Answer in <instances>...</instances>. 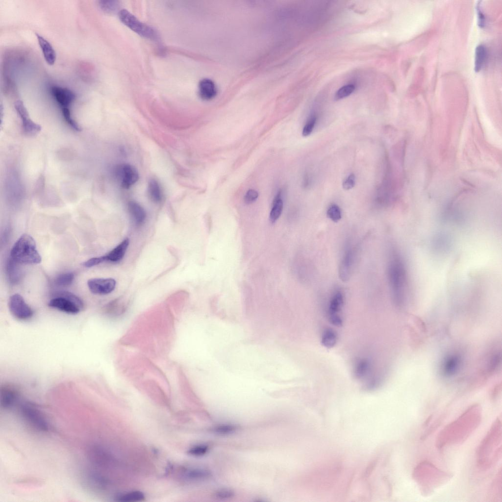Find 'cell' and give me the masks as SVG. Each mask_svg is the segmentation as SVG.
<instances>
[{
  "label": "cell",
  "instance_id": "2",
  "mask_svg": "<svg viewBox=\"0 0 502 502\" xmlns=\"http://www.w3.org/2000/svg\"><path fill=\"white\" fill-rule=\"evenodd\" d=\"M480 408L478 405L470 407L457 419L447 426L438 436L437 447L441 448L447 445L458 444L466 440L480 423Z\"/></svg>",
  "mask_w": 502,
  "mask_h": 502
},
{
  "label": "cell",
  "instance_id": "35",
  "mask_svg": "<svg viewBox=\"0 0 502 502\" xmlns=\"http://www.w3.org/2000/svg\"><path fill=\"white\" fill-rule=\"evenodd\" d=\"M100 8L107 13H113L116 11L118 4L117 1L100 0L99 2Z\"/></svg>",
  "mask_w": 502,
  "mask_h": 502
},
{
  "label": "cell",
  "instance_id": "12",
  "mask_svg": "<svg viewBox=\"0 0 502 502\" xmlns=\"http://www.w3.org/2000/svg\"><path fill=\"white\" fill-rule=\"evenodd\" d=\"M115 176L122 187L128 189L139 179L136 169L130 164L123 163L118 165L114 170Z\"/></svg>",
  "mask_w": 502,
  "mask_h": 502
},
{
  "label": "cell",
  "instance_id": "10",
  "mask_svg": "<svg viewBox=\"0 0 502 502\" xmlns=\"http://www.w3.org/2000/svg\"><path fill=\"white\" fill-rule=\"evenodd\" d=\"M120 20L132 30L140 36L150 39H156L154 30L150 26L141 22L128 11L123 9L119 12Z\"/></svg>",
  "mask_w": 502,
  "mask_h": 502
},
{
  "label": "cell",
  "instance_id": "33",
  "mask_svg": "<svg viewBox=\"0 0 502 502\" xmlns=\"http://www.w3.org/2000/svg\"><path fill=\"white\" fill-rule=\"evenodd\" d=\"M317 121V117L312 114L306 121L302 131V135L303 136H309L313 130Z\"/></svg>",
  "mask_w": 502,
  "mask_h": 502
},
{
  "label": "cell",
  "instance_id": "27",
  "mask_svg": "<svg viewBox=\"0 0 502 502\" xmlns=\"http://www.w3.org/2000/svg\"><path fill=\"white\" fill-rule=\"evenodd\" d=\"M487 50L483 45H478L476 49L474 70L476 72H479L485 64L486 59Z\"/></svg>",
  "mask_w": 502,
  "mask_h": 502
},
{
  "label": "cell",
  "instance_id": "31",
  "mask_svg": "<svg viewBox=\"0 0 502 502\" xmlns=\"http://www.w3.org/2000/svg\"><path fill=\"white\" fill-rule=\"evenodd\" d=\"M74 279V274L71 272L61 274L57 276L55 280L56 285L59 286H67L70 285Z\"/></svg>",
  "mask_w": 502,
  "mask_h": 502
},
{
  "label": "cell",
  "instance_id": "19",
  "mask_svg": "<svg viewBox=\"0 0 502 502\" xmlns=\"http://www.w3.org/2000/svg\"><path fill=\"white\" fill-rule=\"evenodd\" d=\"M198 90L200 98L205 100L212 99L217 94L215 83L209 78H203L200 81Z\"/></svg>",
  "mask_w": 502,
  "mask_h": 502
},
{
  "label": "cell",
  "instance_id": "23",
  "mask_svg": "<svg viewBox=\"0 0 502 502\" xmlns=\"http://www.w3.org/2000/svg\"><path fill=\"white\" fill-rule=\"evenodd\" d=\"M371 367V362L369 359L365 357L358 359L356 361L353 368L355 377L359 379L365 378L369 375Z\"/></svg>",
  "mask_w": 502,
  "mask_h": 502
},
{
  "label": "cell",
  "instance_id": "1",
  "mask_svg": "<svg viewBox=\"0 0 502 502\" xmlns=\"http://www.w3.org/2000/svg\"><path fill=\"white\" fill-rule=\"evenodd\" d=\"M386 273L393 301L397 306H402L407 294L408 274L404 258L395 245L388 250Z\"/></svg>",
  "mask_w": 502,
  "mask_h": 502
},
{
  "label": "cell",
  "instance_id": "29",
  "mask_svg": "<svg viewBox=\"0 0 502 502\" xmlns=\"http://www.w3.org/2000/svg\"><path fill=\"white\" fill-rule=\"evenodd\" d=\"M145 498L144 494L139 491L126 493L117 498L118 501L124 502H133L143 501Z\"/></svg>",
  "mask_w": 502,
  "mask_h": 502
},
{
  "label": "cell",
  "instance_id": "24",
  "mask_svg": "<svg viewBox=\"0 0 502 502\" xmlns=\"http://www.w3.org/2000/svg\"><path fill=\"white\" fill-rule=\"evenodd\" d=\"M148 194L151 201L155 203L160 202L163 199V193L161 186L157 180L151 179L148 184Z\"/></svg>",
  "mask_w": 502,
  "mask_h": 502
},
{
  "label": "cell",
  "instance_id": "32",
  "mask_svg": "<svg viewBox=\"0 0 502 502\" xmlns=\"http://www.w3.org/2000/svg\"><path fill=\"white\" fill-rule=\"evenodd\" d=\"M355 87L353 84H348L342 86L336 93L335 99L341 100L350 95L354 90Z\"/></svg>",
  "mask_w": 502,
  "mask_h": 502
},
{
  "label": "cell",
  "instance_id": "7",
  "mask_svg": "<svg viewBox=\"0 0 502 502\" xmlns=\"http://www.w3.org/2000/svg\"><path fill=\"white\" fill-rule=\"evenodd\" d=\"M48 305L64 313L75 315L83 308L82 300L75 295L69 292L61 291L50 300Z\"/></svg>",
  "mask_w": 502,
  "mask_h": 502
},
{
  "label": "cell",
  "instance_id": "30",
  "mask_svg": "<svg viewBox=\"0 0 502 502\" xmlns=\"http://www.w3.org/2000/svg\"><path fill=\"white\" fill-rule=\"evenodd\" d=\"M327 217L335 223L339 222L342 218V212L339 206L336 204H331L326 211Z\"/></svg>",
  "mask_w": 502,
  "mask_h": 502
},
{
  "label": "cell",
  "instance_id": "16",
  "mask_svg": "<svg viewBox=\"0 0 502 502\" xmlns=\"http://www.w3.org/2000/svg\"><path fill=\"white\" fill-rule=\"evenodd\" d=\"M461 365V358L460 355L456 353L448 355L442 363V374L445 377H452L458 372Z\"/></svg>",
  "mask_w": 502,
  "mask_h": 502
},
{
  "label": "cell",
  "instance_id": "5",
  "mask_svg": "<svg viewBox=\"0 0 502 502\" xmlns=\"http://www.w3.org/2000/svg\"><path fill=\"white\" fill-rule=\"evenodd\" d=\"M10 256L16 262L24 264H37L42 260L35 240L27 234L21 235L15 243L11 250Z\"/></svg>",
  "mask_w": 502,
  "mask_h": 502
},
{
  "label": "cell",
  "instance_id": "8",
  "mask_svg": "<svg viewBox=\"0 0 502 502\" xmlns=\"http://www.w3.org/2000/svg\"><path fill=\"white\" fill-rule=\"evenodd\" d=\"M20 411L23 419L37 430L47 432L49 425L42 412L35 405L28 402L20 405Z\"/></svg>",
  "mask_w": 502,
  "mask_h": 502
},
{
  "label": "cell",
  "instance_id": "28",
  "mask_svg": "<svg viewBox=\"0 0 502 502\" xmlns=\"http://www.w3.org/2000/svg\"><path fill=\"white\" fill-rule=\"evenodd\" d=\"M185 476L191 479H201L209 477L211 476L210 472L207 470L202 469H193L186 471Z\"/></svg>",
  "mask_w": 502,
  "mask_h": 502
},
{
  "label": "cell",
  "instance_id": "3",
  "mask_svg": "<svg viewBox=\"0 0 502 502\" xmlns=\"http://www.w3.org/2000/svg\"><path fill=\"white\" fill-rule=\"evenodd\" d=\"M502 425L498 418L482 441L477 452L478 466L489 468L497 460L501 453Z\"/></svg>",
  "mask_w": 502,
  "mask_h": 502
},
{
  "label": "cell",
  "instance_id": "20",
  "mask_svg": "<svg viewBox=\"0 0 502 502\" xmlns=\"http://www.w3.org/2000/svg\"><path fill=\"white\" fill-rule=\"evenodd\" d=\"M39 45L41 49L46 62L50 65L54 64L56 55L50 43L40 35L36 33Z\"/></svg>",
  "mask_w": 502,
  "mask_h": 502
},
{
  "label": "cell",
  "instance_id": "22",
  "mask_svg": "<svg viewBox=\"0 0 502 502\" xmlns=\"http://www.w3.org/2000/svg\"><path fill=\"white\" fill-rule=\"evenodd\" d=\"M128 211L134 223L138 226L142 225L146 218L144 209L137 202L130 201L127 204Z\"/></svg>",
  "mask_w": 502,
  "mask_h": 502
},
{
  "label": "cell",
  "instance_id": "17",
  "mask_svg": "<svg viewBox=\"0 0 502 502\" xmlns=\"http://www.w3.org/2000/svg\"><path fill=\"white\" fill-rule=\"evenodd\" d=\"M82 482L84 486L91 491L100 490L106 484L105 479L100 475L90 470L83 473Z\"/></svg>",
  "mask_w": 502,
  "mask_h": 502
},
{
  "label": "cell",
  "instance_id": "40",
  "mask_svg": "<svg viewBox=\"0 0 502 502\" xmlns=\"http://www.w3.org/2000/svg\"><path fill=\"white\" fill-rule=\"evenodd\" d=\"M105 256H101L100 257H95L90 258L89 259L83 262L82 265L85 267L90 268L95 266H96L100 263L105 261Z\"/></svg>",
  "mask_w": 502,
  "mask_h": 502
},
{
  "label": "cell",
  "instance_id": "25",
  "mask_svg": "<svg viewBox=\"0 0 502 502\" xmlns=\"http://www.w3.org/2000/svg\"><path fill=\"white\" fill-rule=\"evenodd\" d=\"M338 339L337 332L331 328H327L322 332L321 342L324 347L331 349L336 345Z\"/></svg>",
  "mask_w": 502,
  "mask_h": 502
},
{
  "label": "cell",
  "instance_id": "41",
  "mask_svg": "<svg viewBox=\"0 0 502 502\" xmlns=\"http://www.w3.org/2000/svg\"><path fill=\"white\" fill-rule=\"evenodd\" d=\"M258 193L254 189H249L246 192L244 197V201L247 204H251L254 202L258 198Z\"/></svg>",
  "mask_w": 502,
  "mask_h": 502
},
{
  "label": "cell",
  "instance_id": "4",
  "mask_svg": "<svg viewBox=\"0 0 502 502\" xmlns=\"http://www.w3.org/2000/svg\"><path fill=\"white\" fill-rule=\"evenodd\" d=\"M413 476L419 487L426 494L450 478L448 474L426 462H422L415 468Z\"/></svg>",
  "mask_w": 502,
  "mask_h": 502
},
{
  "label": "cell",
  "instance_id": "26",
  "mask_svg": "<svg viewBox=\"0 0 502 502\" xmlns=\"http://www.w3.org/2000/svg\"><path fill=\"white\" fill-rule=\"evenodd\" d=\"M281 195V192H279L273 201V206L270 213V220L272 223L276 222L278 220L282 212L283 202Z\"/></svg>",
  "mask_w": 502,
  "mask_h": 502
},
{
  "label": "cell",
  "instance_id": "15",
  "mask_svg": "<svg viewBox=\"0 0 502 502\" xmlns=\"http://www.w3.org/2000/svg\"><path fill=\"white\" fill-rule=\"evenodd\" d=\"M20 396L19 389L15 385L6 383L0 387V406L4 409L11 408L17 402Z\"/></svg>",
  "mask_w": 502,
  "mask_h": 502
},
{
  "label": "cell",
  "instance_id": "38",
  "mask_svg": "<svg viewBox=\"0 0 502 502\" xmlns=\"http://www.w3.org/2000/svg\"><path fill=\"white\" fill-rule=\"evenodd\" d=\"M481 1H478L476 5V10L477 17V25L480 28H484L486 25V18L485 15L481 9Z\"/></svg>",
  "mask_w": 502,
  "mask_h": 502
},
{
  "label": "cell",
  "instance_id": "18",
  "mask_svg": "<svg viewBox=\"0 0 502 502\" xmlns=\"http://www.w3.org/2000/svg\"><path fill=\"white\" fill-rule=\"evenodd\" d=\"M51 91L52 95L61 107L62 109L69 108L70 105L75 98L74 93L66 88L55 86L51 87Z\"/></svg>",
  "mask_w": 502,
  "mask_h": 502
},
{
  "label": "cell",
  "instance_id": "14",
  "mask_svg": "<svg viewBox=\"0 0 502 502\" xmlns=\"http://www.w3.org/2000/svg\"><path fill=\"white\" fill-rule=\"evenodd\" d=\"M116 282L112 278H94L88 280L87 285L90 291L94 294L107 295L116 287Z\"/></svg>",
  "mask_w": 502,
  "mask_h": 502
},
{
  "label": "cell",
  "instance_id": "9",
  "mask_svg": "<svg viewBox=\"0 0 502 502\" xmlns=\"http://www.w3.org/2000/svg\"><path fill=\"white\" fill-rule=\"evenodd\" d=\"M344 303L345 296L342 291L335 290L329 298L326 310L328 320L334 326H340L343 324L341 313Z\"/></svg>",
  "mask_w": 502,
  "mask_h": 502
},
{
  "label": "cell",
  "instance_id": "11",
  "mask_svg": "<svg viewBox=\"0 0 502 502\" xmlns=\"http://www.w3.org/2000/svg\"><path fill=\"white\" fill-rule=\"evenodd\" d=\"M8 305L11 314L18 320H27L33 316L32 310L19 294H15L10 297Z\"/></svg>",
  "mask_w": 502,
  "mask_h": 502
},
{
  "label": "cell",
  "instance_id": "6",
  "mask_svg": "<svg viewBox=\"0 0 502 502\" xmlns=\"http://www.w3.org/2000/svg\"><path fill=\"white\" fill-rule=\"evenodd\" d=\"M359 251L358 243L348 239L344 244L340 259L338 275L343 282L348 281L353 271Z\"/></svg>",
  "mask_w": 502,
  "mask_h": 502
},
{
  "label": "cell",
  "instance_id": "39",
  "mask_svg": "<svg viewBox=\"0 0 502 502\" xmlns=\"http://www.w3.org/2000/svg\"><path fill=\"white\" fill-rule=\"evenodd\" d=\"M234 492L231 489H222L218 490L214 494L215 497L218 499L226 500L232 498Z\"/></svg>",
  "mask_w": 502,
  "mask_h": 502
},
{
  "label": "cell",
  "instance_id": "34",
  "mask_svg": "<svg viewBox=\"0 0 502 502\" xmlns=\"http://www.w3.org/2000/svg\"><path fill=\"white\" fill-rule=\"evenodd\" d=\"M236 429L237 427L232 425H221L214 427L212 430L217 434L225 435L232 433Z\"/></svg>",
  "mask_w": 502,
  "mask_h": 502
},
{
  "label": "cell",
  "instance_id": "42",
  "mask_svg": "<svg viewBox=\"0 0 502 502\" xmlns=\"http://www.w3.org/2000/svg\"><path fill=\"white\" fill-rule=\"evenodd\" d=\"M355 176L353 174H350L343 181L342 186L344 189L349 190L355 185Z\"/></svg>",
  "mask_w": 502,
  "mask_h": 502
},
{
  "label": "cell",
  "instance_id": "36",
  "mask_svg": "<svg viewBox=\"0 0 502 502\" xmlns=\"http://www.w3.org/2000/svg\"><path fill=\"white\" fill-rule=\"evenodd\" d=\"M18 263L11 258H10L8 263L7 271L9 279L12 281H16L19 276L18 269L17 267Z\"/></svg>",
  "mask_w": 502,
  "mask_h": 502
},
{
  "label": "cell",
  "instance_id": "13",
  "mask_svg": "<svg viewBox=\"0 0 502 502\" xmlns=\"http://www.w3.org/2000/svg\"><path fill=\"white\" fill-rule=\"evenodd\" d=\"M14 107L21 119L24 133L30 136L38 133L41 129V127L30 119L23 102L21 100H17L15 102Z\"/></svg>",
  "mask_w": 502,
  "mask_h": 502
},
{
  "label": "cell",
  "instance_id": "21",
  "mask_svg": "<svg viewBox=\"0 0 502 502\" xmlns=\"http://www.w3.org/2000/svg\"><path fill=\"white\" fill-rule=\"evenodd\" d=\"M129 244V239H125L108 253L104 255L105 260L112 262H117L121 260L126 251Z\"/></svg>",
  "mask_w": 502,
  "mask_h": 502
},
{
  "label": "cell",
  "instance_id": "37",
  "mask_svg": "<svg viewBox=\"0 0 502 502\" xmlns=\"http://www.w3.org/2000/svg\"><path fill=\"white\" fill-rule=\"evenodd\" d=\"M209 450V447L205 445L195 446L188 451V453L194 456H200L205 454Z\"/></svg>",
  "mask_w": 502,
  "mask_h": 502
}]
</instances>
